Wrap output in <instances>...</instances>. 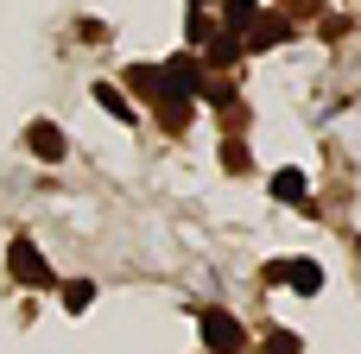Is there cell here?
Wrapping results in <instances>:
<instances>
[{
  "instance_id": "1",
  "label": "cell",
  "mask_w": 361,
  "mask_h": 354,
  "mask_svg": "<svg viewBox=\"0 0 361 354\" xmlns=\"http://www.w3.org/2000/svg\"><path fill=\"white\" fill-rule=\"evenodd\" d=\"M6 266H13V279H19L25 291H44V285H57V272L44 266V253H38V247H32L25 234H19V241L6 247Z\"/></svg>"
},
{
  "instance_id": "2",
  "label": "cell",
  "mask_w": 361,
  "mask_h": 354,
  "mask_svg": "<svg viewBox=\"0 0 361 354\" xmlns=\"http://www.w3.org/2000/svg\"><path fill=\"white\" fill-rule=\"evenodd\" d=\"M203 348L209 354H241L247 348V329H241L228 310H203Z\"/></svg>"
},
{
  "instance_id": "3",
  "label": "cell",
  "mask_w": 361,
  "mask_h": 354,
  "mask_svg": "<svg viewBox=\"0 0 361 354\" xmlns=\"http://www.w3.org/2000/svg\"><path fill=\"white\" fill-rule=\"evenodd\" d=\"M267 279H279V285H292V291H305V298L324 291V266H317V260H273Z\"/></svg>"
},
{
  "instance_id": "4",
  "label": "cell",
  "mask_w": 361,
  "mask_h": 354,
  "mask_svg": "<svg viewBox=\"0 0 361 354\" xmlns=\"http://www.w3.org/2000/svg\"><path fill=\"white\" fill-rule=\"evenodd\" d=\"M159 82H165V95H197V89H203V63L184 51V57H171V63L159 70Z\"/></svg>"
},
{
  "instance_id": "5",
  "label": "cell",
  "mask_w": 361,
  "mask_h": 354,
  "mask_svg": "<svg viewBox=\"0 0 361 354\" xmlns=\"http://www.w3.org/2000/svg\"><path fill=\"white\" fill-rule=\"evenodd\" d=\"M235 57H241V38H235V32H209V38H203V57H197V63H203V70H228Z\"/></svg>"
},
{
  "instance_id": "6",
  "label": "cell",
  "mask_w": 361,
  "mask_h": 354,
  "mask_svg": "<svg viewBox=\"0 0 361 354\" xmlns=\"http://www.w3.org/2000/svg\"><path fill=\"white\" fill-rule=\"evenodd\" d=\"M25 146H32V158H44V165L63 158V133H57L51 120H32V127H25Z\"/></svg>"
},
{
  "instance_id": "7",
  "label": "cell",
  "mask_w": 361,
  "mask_h": 354,
  "mask_svg": "<svg viewBox=\"0 0 361 354\" xmlns=\"http://www.w3.org/2000/svg\"><path fill=\"white\" fill-rule=\"evenodd\" d=\"M286 38H292L286 19H260L254 32H241V51H267V44H286Z\"/></svg>"
},
{
  "instance_id": "8",
  "label": "cell",
  "mask_w": 361,
  "mask_h": 354,
  "mask_svg": "<svg viewBox=\"0 0 361 354\" xmlns=\"http://www.w3.org/2000/svg\"><path fill=\"white\" fill-rule=\"evenodd\" d=\"M95 108H102V114H114V120H121V127H127V120H133V101H127V95H121V89H114V82H95Z\"/></svg>"
},
{
  "instance_id": "9",
  "label": "cell",
  "mask_w": 361,
  "mask_h": 354,
  "mask_svg": "<svg viewBox=\"0 0 361 354\" xmlns=\"http://www.w3.org/2000/svg\"><path fill=\"white\" fill-rule=\"evenodd\" d=\"M159 127L184 133V127H190V95H159Z\"/></svg>"
},
{
  "instance_id": "10",
  "label": "cell",
  "mask_w": 361,
  "mask_h": 354,
  "mask_svg": "<svg viewBox=\"0 0 361 354\" xmlns=\"http://www.w3.org/2000/svg\"><path fill=\"white\" fill-rule=\"evenodd\" d=\"M254 13H260V6H254V0H222V19H228V25H222V32H235V38H241V32H247V25H254Z\"/></svg>"
},
{
  "instance_id": "11",
  "label": "cell",
  "mask_w": 361,
  "mask_h": 354,
  "mask_svg": "<svg viewBox=\"0 0 361 354\" xmlns=\"http://www.w3.org/2000/svg\"><path fill=\"white\" fill-rule=\"evenodd\" d=\"M273 196L279 203H305V171H273Z\"/></svg>"
},
{
  "instance_id": "12",
  "label": "cell",
  "mask_w": 361,
  "mask_h": 354,
  "mask_svg": "<svg viewBox=\"0 0 361 354\" xmlns=\"http://www.w3.org/2000/svg\"><path fill=\"white\" fill-rule=\"evenodd\" d=\"M127 82H133L140 95H152V101L165 95V82H159V70H152V63H133V70H127Z\"/></svg>"
},
{
  "instance_id": "13",
  "label": "cell",
  "mask_w": 361,
  "mask_h": 354,
  "mask_svg": "<svg viewBox=\"0 0 361 354\" xmlns=\"http://www.w3.org/2000/svg\"><path fill=\"white\" fill-rule=\"evenodd\" d=\"M89 304H95V285L89 279H70L63 285V310H89Z\"/></svg>"
},
{
  "instance_id": "14",
  "label": "cell",
  "mask_w": 361,
  "mask_h": 354,
  "mask_svg": "<svg viewBox=\"0 0 361 354\" xmlns=\"http://www.w3.org/2000/svg\"><path fill=\"white\" fill-rule=\"evenodd\" d=\"M305 342L292 336V329H267V354H298Z\"/></svg>"
},
{
  "instance_id": "15",
  "label": "cell",
  "mask_w": 361,
  "mask_h": 354,
  "mask_svg": "<svg viewBox=\"0 0 361 354\" xmlns=\"http://www.w3.org/2000/svg\"><path fill=\"white\" fill-rule=\"evenodd\" d=\"M222 165H228V171H247V146L228 139V146H222Z\"/></svg>"
},
{
  "instance_id": "16",
  "label": "cell",
  "mask_w": 361,
  "mask_h": 354,
  "mask_svg": "<svg viewBox=\"0 0 361 354\" xmlns=\"http://www.w3.org/2000/svg\"><path fill=\"white\" fill-rule=\"evenodd\" d=\"M184 32H190V44H203V38H209V32H216V25H209V19H203V13H190V25H184Z\"/></svg>"
},
{
  "instance_id": "17",
  "label": "cell",
  "mask_w": 361,
  "mask_h": 354,
  "mask_svg": "<svg viewBox=\"0 0 361 354\" xmlns=\"http://www.w3.org/2000/svg\"><path fill=\"white\" fill-rule=\"evenodd\" d=\"M190 6H197V13H203V6H209V0H190Z\"/></svg>"
}]
</instances>
